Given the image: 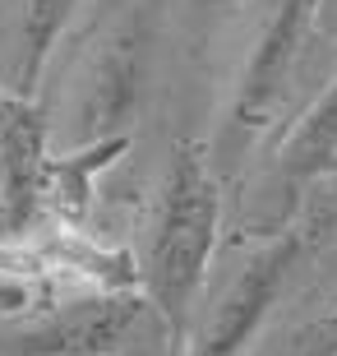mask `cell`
<instances>
[{"mask_svg":"<svg viewBox=\"0 0 337 356\" xmlns=\"http://www.w3.org/2000/svg\"><path fill=\"white\" fill-rule=\"evenodd\" d=\"M259 356H337V296L324 310H314L300 324L282 329Z\"/></svg>","mask_w":337,"mask_h":356,"instance_id":"10","label":"cell"},{"mask_svg":"<svg viewBox=\"0 0 337 356\" xmlns=\"http://www.w3.org/2000/svg\"><path fill=\"white\" fill-rule=\"evenodd\" d=\"M0 236H5V209H0Z\"/></svg>","mask_w":337,"mask_h":356,"instance_id":"12","label":"cell"},{"mask_svg":"<svg viewBox=\"0 0 337 356\" xmlns=\"http://www.w3.org/2000/svg\"><path fill=\"white\" fill-rule=\"evenodd\" d=\"M222 232V185L217 172L199 144H176L167 158V172L157 185L143 250L134 259L139 291L148 310L157 315L167 347L181 356V343L190 338V319L199 310L213 250Z\"/></svg>","mask_w":337,"mask_h":356,"instance_id":"1","label":"cell"},{"mask_svg":"<svg viewBox=\"0 0 337 356\" xmlns=\"http://www.w3.org/2000/svg\"><path fill=\"white\" fill-rule=\"evenodd\" d=\"M134 97H139V38L134 28H116L97 47V60L79 97V144L120 134L134 111Z\"/></svg>","mask_w":337,"mask_h":356,"instance_id":"6","label":"cell"},{"mask_svg":"<svg viewBox=\"0 0 337 356\" xmlns=\"http://www.w3.org/2000/svg\"><path fill=\"white\" fill-rule=\"evenodd\" d=\"M319 176H337V79L305 106L296 130H286L277 148V181L286 190L310 185Z\"/></svg>","mask_w":337,"mask_h":356,"instance_id":"8","label":"cell"},{"mask_svg":"<svg viewBox=\"0 0 337 356\" xmlns=\"http://www.w3.org/2000/svg\"><path fill=\"white\" fill-rule=\"evenodd\" d=\"M319 24H337V0H319Z\"/></svg>","mask_w":337,"mask_h":356,"instance_id":"11","label":"cell"},{"mask_svg":"<svg viewBox=\"0 0 337 356\" xmlns=\"http://www.w3.org/2000/svg\"><path fill=\"white\" fill-rule=\"evenodd\" d=\"M300 254H305V227H277L259 250L236 268V277L222 287L217 305L185 338L181 356H249L254 338L263 333V324L272 315V305L282 301Z\"/></svg>","mask_w":337,"mask_h":356,"instance_id":"2","label":"cell"},{"mask_svg":"<svg viewBox=\"0 0 337 356\" xmlns=\"http://www.w3.org/2000/svg\"><path fill=\"white\" fill-rule=\"evenodd\" d=\"M148 301L139 287H92L42 301V310L28 324L5 338V356H111L125 347L134 324L143 319Z\"/></svg>","mask_w":337,"mask_h":356,"instance_id":"3","label":"cell"},{"mask_svg":"<svg viewBox=\"0 0 337 356\" xmlns=\"http://www.w3.org/2000/svg\"><path fill=\"white\" fill-rule=\"evenodd\" d=\"M79 0H28L24 10V28H19V70H14V88L33 92L42 79V70L51 60L60 33L69 28V14H74Z\"/></svg>","mask_w":337,"mask_h":356,"instance_id":"9","label":"cell"},{"mask_svg":"<svg viewBox=\"0 0 337 356\" xmlns=\"http://www.w3.org/2000/svg\"><path fill=\"white\" fill-rule=\"evenodd\" d=\"M130 153V130L106 134V139H88L79 144L74 153H60V158L47 162V190H42V209L56 213V222L79 232L83 218L92 209V181L111 167L116 158Z\"/></svg>","mask_w":337,"mask_h":356,"instance_id":"7","label":"cell"},{"mask_svg":"<svg viewBox=\"0 0 337 356\" xmlns=\"http://www.w3.org/2000/svg\"><path fill=\"white\" fill-rule=\"evenodd\" d=\"M47 162H51L47 106L33 92L0 83V209H5V236H28V227L38 222L42 190H47Z\"/></svg>","mask_w":337,"mask_h":356,"instance_id":"5","label":"cell"},{"mask_svg":"<svg viewBox=\"0 0 337 356\" xmlns=\"http://www.w3.org/2000/svg\"><path fill=\"white\" fill-rule=\"evenodd\" d=\"M319 24V0H268L259 19V33L249 42V56L240 65V79L231 92V134L249 139L263 130L286 92V79L296 70V56Z\"/></svg>","mask_w":337,"mask_h":356,"instance_id":"4","label":"cell"}]
</instances>
